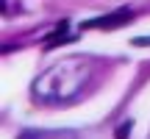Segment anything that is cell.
Listing matches in <instances>:
<instances>
[{
    "label": "cell",
    "mask_w": 150,
    "mask_h": 139,
    "mask_svg": "<svg viewBox=\"0 0 150 139\" xmlns=\"http://www.w3.org/2000/svg\"><path fill=\"white\" fill-rule=\"evenodd\" d=\"M89 75H92L89 61H83L81 56H70V59H64V61H59V64L45 70L33 81L31 92L42 103H64V100H72L86 86Z\"/></svg>",
    "instance_id": "obj_1"
},
{
    "label": "cell",
    "mask_w": 150,
    "mask_h": 139,
    "mask_svg": "<svg viewBox=\"0 0 150 139\" xmlns=\"http://www.w3.org/2000/svg\"><path fill=\"white\" fill-rule=\"evenodd\" d=\"M134 20V11L131 9H117V11H111V14H103V17H95V20H86V22H81V28H103V31H114V28H120V25H125V22H131Z\"/></svg>",
    "instance_id": "obj_2"
},
{
    "label": "cell",
    "mask_w": 150,
    "mask_h": 139,
    "mask_svg": "<svg viewBox=\"0 0 150 139\" xmlns=\"http://www.w3.org/2000/svg\"><path fill=\"white\" fill-rule=\"evenodd\" d=\"M67 28H70V22H59V25H56V31L53 33H50V36L47 39H45V48H47V50H53V48H59V45H64V42H72V33L70 31H67Z\"/></svg>",
    "instance_id": "obj_3"
},
{
    "label": "cell",
    "mask_w": 150,
    "mask_h": 139,
    "mask_svg": "<svg viewBox=\"0 0 150 139\" xmlns=\"http://www.w3.org/2000/svg\"><path fill=\"white\" fill-rule=\"evenodd\" d=\"M131 125H134L131 120H128V123H122V125H120V128H117V139H128V134H131Z\"/></svg>",
    "instance_id": "obj_4"
},
{
    "label": "cell",
    "mask_w": 150,
    "mask_h": 139,
    "mask_svg": "<svg viewBox=\"0 0 150 139\" xmlns=\"http://www.w3.org/2000/svg\"><path fill=\"white\" fill-rule=\"evenodd\" d=\"M131 45H136V48H150V36H136Z\"/></svg>",
    "instance_id": "obj_5"
},
{
    "label": "cell",
    "mask_w": 150,
    "mask_h": 139,
    "mask_svg": "<svg viewBox=\"0 0 150 139\" xmlns=\"http://www.w3.org/2000/svg\"><path fill=\"white\" fill-rule=\"evenodd\" d=\"M147 139H150V136H147Z\"/></svg>",
    "instance_id": "obj_6"
}]
</instances>
